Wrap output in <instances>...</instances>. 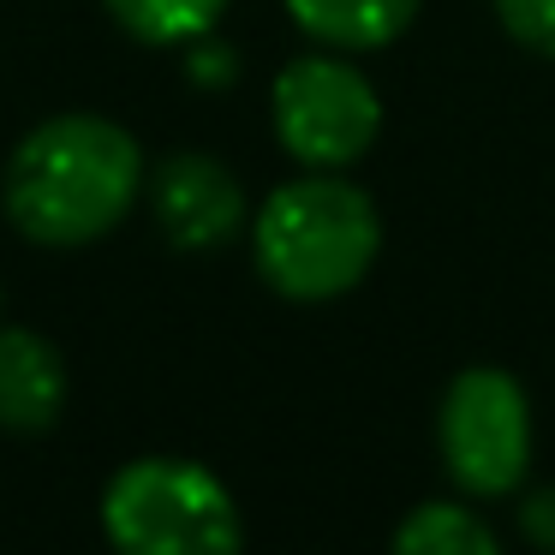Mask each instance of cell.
<instances>
[{"label":"cell","instance_id":"7c38bea8","mask_svg":"<svg viewBox=\"0 0 555 555\" xmlns=\"http://www.w3.org/2000/svg\"><path fill=\"white\" fill-rule=\"evenodd\" d=\"M519 538L538 555H555V483H519Z\"/></svg>","mask_w":555,"mask_h":555},{"label":"cell","instance_id":"52a82bcc","mask_svg":"<svg viewBox=\"0 0 555 555\" xmlns=\"http://www.w3.org/2000/svg\"><path fill=\"white\" fill-rule=\"evenodd\" d=\"M66 359L49 335L37 328H7L0 323V430L42 436L66 412Z\"/></svg>","mask_w":555,"mask_h":555},{"label":"cell","instance_id":"277c9868","mask_svg":"<svg viewBox=\"0 0 555 555\" xmlns=\"http://www.w3.org/2000/svg\"><path fill=\"white\" fill-rule=\"evenodd\" d=\"M436 454H442L454 490L478 495V502L514 495L531 478V454H538L526 383L502 364L460 371L436 406Z\"/></svg>","mask_w":555,"mask_h":555},{"label":"cell","instance_id":"4fadbf2b","mask_svg":"<svg viewBox=\"0 0 555 555\" xmlns=\"http://www.w3.org/2000/svg\"><path fill=\"white\" fill-rule=\"evenodd\" d=\"M185 73H192V85H233V78H240V54H233L228 42L197 37V42H192V61H185Z\"/></svg>","mask_w":555,"mask_h":555},{"label":"cell","instance_id":"3957f363","mask_svg":"<svg viewBox=\"0 0 555 555\" xmlns=\"http://www.w3.org/2000/svg\"><path fill=\"white\" fill-rule=\"evenodd\" d=\"M102 538L114 555H245V519L209 466L144 454L102 490Z\"/></svg>","mask_w":555,"mask_h":555},{"label":"cell","instance_id":"30bf717a","mask_svg":"<svg viewBox=\"0 0 555 555\" xmlns=\"http://www.w3.org/2000/svg\"><path fill=\"white\" fill-rule=\"evenodd\" d=\"M102 7L126 37L150 42V49H192L228 13V0H102Z\"/></svg>","mask_w":555,"mask_h":555},{"label":"cell","instance_id":"ba28073f","mask_svg":"<svg viewBox=\"0 0 555 555\" xmlns=\"http://www.w3.org/2000/svg\"><path fill=\"white\" fill-rule=\"evenodd\" d=\"M424 0H287L293 25L317 42V49L340 54H371L388 49L412 30Z\"/></svg>","mask_w":555,"mask_h":555},{"label":"cell","instance_id":"7a4b0ae2","mask_svg":"<svg viewBox=\"0 0 555 555\" xmlns=\"http://www.w3.org/2000/svg\"><path fill=\"white\" fill-rule=\"evenodd\" d=\"M383 257V216L347 173L305 168L251 216V263L287 305L347 299Z\"/></svg>","mask_w":555,"mask_h":555},{"label":"cell","instance_id":"6da1fadb","mask_svg":"<svg viewBox=\"0 0 555 555\" xmlns=\"http://www.w3.org/2000/svg\"><path fill=\"white\" fill-rule=\"evenodd\" d=\"M144 197V150L108 114L30 126L0 173L7 221L42 251H78L120 228Z\"/></svg>","mask_w":555,"mask_h":555},{"label":"cell","instance_id":"9c48e42d","mask_svg":"<svg viewBox=\"0 0 555 555\" xmlns=\"http://www.w3.org/2000/svg\"><path fill=\"white\" fill-rule=\"evenodd\" d=\"M388 555H507L495 526L466 502H418L388 538Z\"/></svg>","mask_w":555,"mask_h":555},{"label":"cell","instance_id":"8992f818","mask_svg":"<svg viewBox=\"0 0 555 555\" xmlns=\"http://www.w3.org/2000/svg\"><path fill=\"white\" fill-rule=\"evenodd\" d=\"M150 216H156L162 240L173 251H221L245 233L251 221V197H245L240 173L209 150H173L162 168L150 173Z\"/></svg>","mask_w":555,"mask_h":555},{"label":"cell","instance_id":"5b68a950","mask_svg":"<svg viewBox=\"0 0 555 555\" xmlns=\"http://www.w3.org/2000/svg\"><path fill=\"white\" fill-rule=\"evenodd\" d=\"M269 120L299 168L347 173L359 156H371L383 132V96L340 49H311L275 73Z\"/></svg>","mask_w":555,"mask_h":555},{"label":"cell","instance_id":"8fae6325","mask_svg":"<svg viewBox=\"0 0 555 555\" xmlns=\"http://www.w3.org/2000/svg\"><path fill=\"white\" fill-rule=\"evenodd\" d=\"M502 30L538 61H555V0H490Z\"/></svg>","mask_w":555,"mask_h":555}]
</instances>
